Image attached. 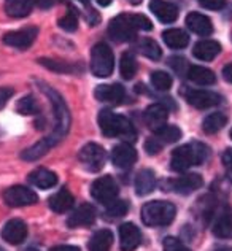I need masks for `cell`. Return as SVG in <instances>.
Instances as JSON below:
<instances>
[{
  "label": "cell",
  "instance_id": "obj_1",
  "mask_svg": "<svg viewBox=\"0 0 232 251\" xmlns=\"http://www.w3.org/2000/svg\"><path fill=\"white\" fill-rule=\"evenodd\" d=\"M210 150L201 142H191L174 150L170 157V169L174 172H184L193 166H201L208 159Z\"/></svg>",
  "mask_w": 232,
  "mask_h": 251
},
{
  "label": "cell",
  "instance_id": "obj_2",
  "mask_svg": "<svg viewBox=\"0 0 232 251\" xmlns=\"http://www.w3.org/2000/svg\"><path fill=\"white\" fill-rule=\"evenodd\" d=\"M99 127L102 134L108 138H123V140L134 142L137 138V132L132 123L126 116L116 115L111 110H102L99 113Z\"/></svg>",
  "mask_w": 232,
  "mask_h": 251
},
{
  "label": "cell",
  "instance_id": "obj_3",
  "mask_svg": "<svg viewBox=\"0 0 232 251\" xmlns=\"http://www.w3.org/2000/svg\"><path fill=\"white\" fill-rule=\"evenodd\" d=\"M175 213L177 208L170 202H164V201L148 202L142 208V221L150 227L169 226L174 221Z\"/></svg>",
  "mask_w": 232,
  "mask_h": 251
},
{
  "label": "cell",
  "instance_id": "obj_4",
  "mask_svg": "<svg viewBox=\"0 0 232 251\" xmlns=\"http://www.w3.org/2000/svg\"><path fill=\"white\" fill-rule=\"evenodd\" d=\"M42 91L50 97L52 108H54L56 127H54V134L50 135V138L52 140V143L57 145L64 138V135L67 134V130H69L70 115H69L67 107H65V102L62 100V97L59 96V92H56L54 89H51L50 86H45V84H42Z\"/></svg>",
  "mask_w": 232,
  "mask_h": 251
},
{
  "label": "cell",
  "instance_id": "obj_5",
  "mask_svg": "<svg viewBox=\"0 0 232 251\" xmlns=\"http://www.w3.org/2000/svg\"><path fill=\"white\" fill-rule=\"evenodd\" d=\"M115 69V54L107 43H97L91 51V72L97 78H108Z\"/></svg>",
  "mask_w": 232,
  "mask_h": 251
},
{
  "label": "cell",
  "instance_id": "obj_6",
  "mask_svg": "<svg viewBox=\"0 0 232 251\" xmlns=\"http://www.w3.org/2000/svg\"><path fill=\"white\" fill-rule=\"evenodd\" d=\"M78 159L83 164V167L89 172H99L102 170L105 166V159H107V154H105V150L97 143H88L79 150L78 153Z\"/></svg>",
  "mask_w": 232,
  "mask_h": 251
},
{
  "label": "cell",
  "instance_id": "obj_7",
  "mask_svg": "<svg viewBox=\"0 0 232 251\" xmlns=\"http://www.w3.org/2000/svg\"><path fill=\"white\" fill-rule=\"evenodd\" d=\"M137 27L134 24L132 15H119L111 19L108 25V35L115 42H130L135 37Z\"/></svg>",
  "mask_w": 232,
  "mask_h": 251
},
{
  "label": "cell",
  "instance_id": "obj_8",
  "mask_svg": "<svg viewBox=\"0 0 232 251\" xmlns=\"http://www.w3.org/2000/svg\"><path fill=\"white\" fill-rule=\"evenodd\" d=\"M91 196L103 205H110L118 197V184L110 175L97 178L91 186Z\"/></svg>",
  "mask_w": 232,
  "mask_h": 251
},
{
  "label": "cell",
  "instance_id": "obj_9",
  "mask_svg": "<svg viewBox=\"0 0 232 251\" xmlns=\"http://www.w3.org/2000/svg\"><path fill=\"white\" fill-rule=\"evenodd\" d=\"M3 201L10 207H27L38 202V196L26 186H13L3 193Z\"/></svg>",
  "mask_w": 232,
  "mask_h": 251
},
{
  "label": "cell",
  "instance_id": "obj_10",
  "mask_svg": "<svg viewBox=\"0 0 232 251\" xmlns=\"http://www.w3.org/2000/svg\"><path fill=\"white\" fill-rule=\"evenodd\" d=\"M186 100L189 105H193L196 108H210L215 105L221 103V96L216 92H211L207 89H189L186 91Z\"/></svg>",
  "mask_w": 232,
  "mask_h": 251
},
{
  "label": "cell",
  "instance_id": "obj_11",
  "mask_svg": "<svg viewBox=\"0 0 232 251\" xmlns=\"http://www.w3.org/2000/svg\"><path fill=\"white\" fill-rule=\"evenodd\" d=\"M142 243V234L134 223H124L119 226V247L123 251H135Z\"/></svg>",
  "mask_w": 232,
  "mask_h": 251
},
{
  "label": "cell",
  "instance_id": "obj_12",
  "mask_svg": "<svg viewBox=\"0 0 232 251\" xmlns=\"http://www.w3.org/2000/svg\"><path fill=\"white\" fill-rule=\"evenodd\" d=\"M111 161L119 169H130L137 162V151L129 143H119L111 151Z\"/></svg>",
  "mask_w": 232,
  "mask_h": 251
},
{
  "label": "cell",
  "instance_id": "obj_13",
  "mask_svg": "<svg viewBox=\"0 0 232 251\" xmlns=\"http://www.w3.org/2000/svg\"><path fill=\"white\" fill-rule=\"evenodd\" d=\"M38 34L37 27H26L21 30H15V32H8L3 37V42L10 46H15L19 50H26L35 42V37Z\"/></svg>",
  "mask_w": 232,
  "mask_h": 251
},
{
  "label": "cell",
  "instance_id": "obj_14",
  "mask_svg": "<svg viewBox=\"0 0 232 251\" xmlns=\"http://www.w3.org/2000/svg\"><path fill=\"white\" fill-rule=\"evenodd\" d=\"M27 237V226L21 220H11L2 229V239L11 245H19Z\"/></svg>",
  "mask_w": 232,
  "mask_h": 251
},
{
  "label": "cell",
  "instance_id": "obj_15",
  "mask_svg": "<svg viewBox=\"0 0 232 251\" xmlns=\"http://www.w3.org/2000/svg\"><path fill=\"white\" fill-rule=\"evenodd\" d=\"M94 96L97 100L111 103V105H119L126 97V91L121 84H102L97 86Z\"/></svg>",
  "mask_w": 232,
  "mask_h": 251
},
{
  "label": "cell",
  "instance_id": "obj_16",
  "mask_svg": "<svg viewBox=\"0 0 232 251\" xmlns=\"http://www.w3.org/2000/svg\"><path fill=\"white\" fill-rule=\"evenodd\" d=\"M96 208L89 205V203H83L79 205L74 213L69 216L67 220V226L72 229L77 227H84V226H91L92 223L96 221Z\"/></svg>",
  "mask_w": 232,
  "mask_h": 251
},
{
  "label": "cell",
  "instance_id": "obj_17",
  "mask_svg": "<svg viewBox=\"0 0 232 251\" xmlns=\"http://www.w3.org/2000/svg\"><path fill=\"white\" fill-rule=\"evenodd\" d=\"M150 10L155 13V16L159 21L165 24L175 23L178 19V8L174 3L165 2V0H151Z\"/></svg>",
  "mask_w": 232,
  "mask_h": 251
},
{
  "label": "cell",
  "instance_id": "obj_18",
  "mask_svg": "<svg viewBox=\"0 0 232 251\" xmlns=\"http://www.w3.org/2000/svg\"><path fill=\"white\" fill-rule=\"evenodd\" d=\"M167 120H169V110L162 103H153L145 110V123L151 129L155 130L161 129L162 126H165Z\"/></svg>",
  "mask_w": 232,
  "mask_h": 251
},
{
  "label": "cell",
  "instance_id": "obj_19",
  "mask_svg": "<svg viewBox=\"0 0 232 251\" xmlns=\"http://www.w3.org/2000/svg\"><path fill=\"white\" fill-rule=\"evenodd\" d=\"M204 180L199 174H186L172 181V189L178 194H191L202 188Z\"/></svg>",
  "mask_w": 232,
  "mask_h": 251
},
{
  "label": "cell",
  "instance_id": "obj_20",
  "mask_svg": "<svg viewBox=\"0 0 232 251\" xmlns=\"http://www.w3.org/2000/svg\"><path fill=\"white\" fill-rule=\"evenodd\" d=\"M186 25L191 32L201 35V37H207L213 32V24H211V19L201 13H189L186 16Z\"/></svg>",
  "mask_w": 232,
  "mask_h": 251
},
{
  "label": "cell",
  "instance_id": "obj_21",
  "mask_svg": "<svg viewBox=\"0 0 232 251\" xmlns=\"http://www.w3.org/2000/svg\"><path fill=\"white\" fill-rule=\"evenodd\" d=\"M220 51H221V45L218 42H215V40H201L199 43L194 45L193 54H194V57L199 59V61L208 62V61H213V59L220 54Z\"/></svg>",
  "mask_w": 232,
  "mask_h": 251
},
{
  "label": "cell",
  "instance_id": "obj_22",
  "mask_svg": "<svg viewBox=\"0 0 232 251\" xmlns=\"http://www.w3.org/2000/svg\"><path fill=\"white\" fill-rule=\"evenodd\" d=\"M156 188V175L153 170L143 169L142 172H138V175L135 178V193L138 196H148L155 191Z\"/></svg>",
  "mask_w": 232,
  "mask_h": 251
},
{
  "label": "cell",
  "instance_id": "obj_23",
  "mask_svg": "<svg viewBox=\"0 0 232 251\" xmlns=\"http://www.w3.org/2000/svg\"><path fill=\"white\" fill-rule=\"evenodd\" d=\"M29 181L40 189H50L57 183V175L48 169H37L30 172Z\"/></svg>",
  "mask_w": 232,
  "mask_h": 251
},
{
  "label": "cell",
  "instance_id": "obj_24",
  "mask_svg": "<svg viewBox=\"0 0 232 251\" xmlns=\"http://www.w3.org/2000/svg\"><path fill=\"white\" fill-rule=\"evenodd\" d=\"M74 196H72L67 189H61L59 193H56L54 196L50 197V208L52 211H56V213H65V211H69L72 207H74Z\"/></svg>",
  "mask_w": 232,
  "mask_h": 251
},
{
  "label": "cell",
  "instance_id": "obj_25",
  "mask_svg": "<svg viewBox=\"0 0 232 251\" xmlns=\"http://www.w3.org/2000/svg\"><path fill=\"white\" fill-rule=\"evenodd\" d=\"M188 78L201 86H211L216 83V75L213 72L207 67H201V65H191L188 69Z\"/></svg>",
  "mask_w": 232,
  "mask_h": 251
},
{
  "label": "cell",
  "instance_id": "obj_26",
  "mask_svg": "<svg viewBox=\"0 0 232 251\" xmlns=\"http://www.w3.org/2000/svg\"><path fill=\"white\" fill-rule=\"evenodd\" d=\"M162 40L169 48L174 50H181L186 48L189 43V37L184 30L181 29H167L162 32Z\"/></svg>",
  "mask_w": 232,
  "mask_h": 251
},
{
  "label": "cell",
  "instance_id": "obj_27",
  "mask_svg": "<svg viewBox=\"0 0 232 251\" xmlns=\"http://www.w3.org/2000/svg\"><path fill=\"white\" fill-rule=\"evenodd\" d=\"M35 0H6L5 11L11 18H24L34 8Z\"/></svg>",
  "mask_w": 232,
  "mask_h": 251
},
{
  "label": "cell",
  "instance_id": "obj_28",
  "mask_svg": "<svg viewBox=\"0 0 232 251\" xmlns=\"http://www.w3.org/2000/svg\"><path fill=\"white\" fill-rule=\"evenodd\" d=\"M113 245V232L108 229L97 230L88 243L89 251H110Z\"/></svg>",
  "mask_w": 232,
  "mask_h": 251
},
{
  "label": "cell",
  "instance_id": "obj_29",
  "mask_svg": "<svg viewBox=\"0 0 232 251\" xmlns=\"http://www.w3.org/2000/svg\"><path fill=\"white\" fill-rule=\"evenodd\" d=\"M213 234L220 239H229L232 237V211L224 210L216 218L215 226H213Z\"/></svg>",
  "mask_w": 232,
  "mask_h": 251
},
{
  "label": "cell",
  "instance_id": "obj_30",
  "mask_svg": "<svg viewBox=\"0 0 232 251\" xmlns=\"http://www.w3.org/2000/svg\"><path fill=\"white\" fill-rule=\"evenodd\" d=\"M52 147H54V143L51 142L50 137H46V138H43V140H40L38 143H35L34 147H30L29 150H26L24 153H23V159H26V161H35V159H38V157L45 156Z\"/></svg>",
  "mask_w": 232,
  "mask_h": 251
},
{
  "label": "cell",
  "instance_id": "obj_31",
  "mask_svg": "<svg viewBox=\"0 0 232 251\" xmlns=\"http://www.w3.org/2000/svg\"><path fill=\"white\" fill-rule=\"evenodd\" d=\"M228 123V116L224 113H211L204 120L202 123V129L205 134H216L220 132Z\"/></svg>",
  "mask_w": 232,
  "mask_h": 251
},
{
  "label": "cell",
  "instance_id": "obj_32",
  "mask_svg": "<svg viewBox=\"0 0 232 251\" xmlns=\"http://www.w3.org/2000/svg\"><path fill=\"white\" fill-rule=\"evenodd\" d=\"M137 59L134 57L132 52H124L121 56V62H119V72L124 80H132L137 75Z\"/></svg>",
  "mask_w": 232,
  "mask_h": 251
},
{
  "label": "cell",
  "instance_id": "obj_33",
  "mask_svg": "<svg viewBox=\"0 0 232 251\" xmlns=\"http://www.w3.org/2000/svg\"><path fill=\"white\" fill-rule=\"evenodd\" d=\"M156 138L162 145H169V143H175L181 138V130L177 127V126H162L161 129L156 130Z\"/></svg>",
  "mask_w": 232,
  "mask_h": 251
},
{
  "label": "cell",
  "instance_id": "obj_34",
  "mask_svg": "<svg viewBox=\"0 0 232 251\" xmlns=\"http://www.w3.org/2000/svg\"><path fill=\"white\" fill-rule=\"evenodd\" d=\"M137 48L143 56H147L148 59H153V61H157L162 54L159 45L155 40H151V38H142V40L137 43Z\"/></svg>",
  "mask_w": 232,
  "mask_h": 251
},
{
  "label": "cell",
  "instance_id": "obj_35",
  "mask_svg": "<svg viewBox=\"0 0 232 251\" xmlns=\"http://www.w3.org/2000/svg\"><path fill=\"white\" fill-rule=\"evenodd\" d=\"M129 211V203L126 201H115L111 202L107 211H105V218L107 220H118V218H123L126 213Z\"/></svg>",
  "mask_w": 232,
  "mask_h": 251
},
{
  "label": "cell",
  "instance_id": "obj_36",
  "mask_svg": "<svg viewBox=\"0 0 232 251\" xmlns=\"http://www.w3.org/2000/svg\"><path fill=\"white\" fill-rule=\"evenodd\" d=\"M151 84L157 91H169L172 88V76L162 70H156L151 74Z\"/></svg>",
  "mask_w": 232,
  "mask_h": 251
},
{
  "label": "cell",
  "instance_id": "obj_37",
  "mask_svg": "<svg viewBox=\"0 0 232 251\" xmlns=\"http://www.w3.org/2000/svg\"><path fill=\"white\" fill-rule=\"evenodd\" d=\"M16 110H18V113H21V115H34L38 111V105L34 97L27 96V97H23L21 100L18 102Z\"/></svg>",
  "mask_w": 232,
  "mask_h": 251
},
{
  "label": "cell",
  "instance_id": "obj_38",
  "mask_svg": "<svg viewBox=\"0 0 232 251\" xmlns=\"http://www.w3.org/2000/svg\"><path fill=\"white\" fill-rule=\"evenodd\" d=\"M40 64L43 65V67L50 69V70H54V72H65V74H72V72H75V67H72L70 64L67 62H59V61H52V59H45L42 57L38 61Z\"/></svg>",
  "mask_w": 232,
  "mask_h": 251
},
{
  "label": "cell",
  "instance_id": "obj_39",
  "mask_svg": "<svg viewBox=\"0 0 232 251\" xmlns=\"http://www.w3.org/2000/svg\"><path fill=\"white\" fill-rule=\"evenodd\" d=\"M59 25H61V29L67 30V32H74L77 30L78 27V16L74 8H69V11L65 13L64 18L59 19Z\"/></svg>",
  "mask_w": 232,
  "mask_h": 251
},
{
  "label": "cell",
  "instance_id": "obj_40",
  "mask_svg": "<svg viewBox=\"0 0 232 251\" xmlns=\"http://www.w3.org/2000/svg\"><path fill=\"white\" fill-rule=\"evenodd\" d=\"M162 248L164 251H191L180 239H177V237H167V239H164Z\"/></svg>",
  "mask_w": 232,
  "mask_h": 251
},
{
  "label": "cell",
  "instance_id": "obj_41",
  "mask_svg": "<svg viewBox=\"0 0 232 251\" xmlns=\"http://www.w3.org/2000/svg\"><path fill=\"white\" fill-rule=\"evenodd\" d=\"M132 19H134V24L137 30H151L153 29V24H151V21L143 15H132Z\"/></svg>",
  "mask_w": 232,
  "mask_h": 251
},
{
  "label": "cell",
  "instance_id": "obj_42",
  "mask_svg": "<svg viewBox=\"0 0 232 251\" xmlns=\"http://www.w3.org/2000/svg\"><path fill=\"white\" fill-rule=\"evenodd\" d=\"M162 150V143L157 140V138L155 137H151V138H148L147 142H145V151H147L148 154H157L159 151Z\"/></svg>",
  "mask_w": 232,
  "mask_h": 251
},
{
  "label": "cell",
  "instance_id": "obj_43",
  "mask_svg": "<svg viewBox=\"0 0 232 251\" xmlns=\"http://www.w3.org/2000/svg\"><path fill=\"white\" fill-rule=\"evenodd\" d=\"M199 5L207 10H221L226 5V0H199Z\"/></svg>",
  "mask_w": 232,
  "mask_h": 251
},
{
  "label": "cell",
  "instance_id": "obj_44",
  "mask_svg": "<svg viewBox=\"0 0 232 251\" xmlns=\"http://www.w3.org/2000/svg\"><path fill=\"white\" fill-rule=\"evenodd\" d=\"M223 164H224V169H226L228 178L232 181V148L224 151V154H223Z\"/></svg>",
  "mask_w": 232,
  "mask_h": 251
},
{
  "label": "cell",
  "instance_id": "obj_45",
  "mask_svg": "<svg viewBox=\"0 0 232 251\" xmlns=\"http://www.w3.org/2000/svg\"><path fill=\"white\" fill-rule=\"evenodd\" d=\"M13 94H15L13 88H0V108L5 107L6 102L10 100Z\"/></svg>",
  "mask_w": 232,
  "mask_h": 251
},
{
  "label": "cell",
  "instance_id": "obj_46",
  "mask_svg": "<svg viewBox=\"0 0 232 251\" xmlns=\"http://www.w3.org/2000/svg\"><path fill=\"white\" fill-rule=\"evenodd\" d=\"M223 78L228 83H232V62L228 64V65H224V69H223Z\"/></svg>",
  "mask_w": 232,
  "mask_h": 251
},
{
  "label": "cell",
  "instance_id": "obj_47",
  "mask_svg": "<svg viewBox=\"0 0 232 251\" xmlns=\"http://www.w3.org/2000/svg\"><path fill=\"white\" fill-rule=\"evenodd\" d=\"M51 251H79V248L72 247V245H59V247H54Z\"/></svg>",
  "mask_w": 232,
  "mask_h": 251
},
{
  "label": "cell",
  "instance_id": "obj_48",
  "mask_svg": "<svg viewBox=\"0 0 232 251\" xmlns=\"http://www.w3.org/2000/svg\"><path fill=\"white\" fill-rule=\"evenodd\" d=\"M38 3L43 6V8H46V6H50L52 3V0H38Z\"/></svg>",
  "mask_w": 232,
  "mask_h": 251
},
{
  "label": "cell",
  "instance_id": "obj_49",
  "mask_svg": "<svg viewBox=\"0 0 232 251\" xmlns=\"http://www.w3.org/2000/svg\"><path fill=\"white\" fill-rule=\"evenodd\" d=\"M97 3H99V5H102V6H107V5L111 3V0H97Z\"/></svg>",
  "mask_w": 232,
  "mask_h": 251
},
{
  "label": "cell",
  "instance_id": "obj_50",
  "mask_svg": "<svg viewBox=\"0 0 232 251\" xmlns=\"http://www.w3.org/2000/svg\"><path fill=\"white\" fill-rule=\"evenodd\" d=\"M129 2H130L132 5H140V3H142V0H129Z\"/></svg>",
  "mask_w": 232,
  "mask_h": 251
},
{
  "label": "cell",
  "instance_id": "obj_51",
  "mask_svg": "<svg viewBox=\"0 0 232 251\" xmlns=\"http://www.w3.org/2000/svg\"><path fill=\"white\" fill-rule=\"evenodd\" d=\"M79 3H83V5H88L89 3V0H78Z\"/></svg>",
  "mask_w": 232,
  "mask_h": 251
},
{
  "label": "cell",
  "instance_id": "obj_52",
  "mask_svg": "<svg viewBox=\"0 0 232 251\" xmlns=\"http://www.w3.org/2000/svg\"><path fill=\"white\" fill-rule=\"evenodd\" d=\"M216 251H231V250H228V248H220V250H216Z\"/></svg>",
  "mask_w": 232,
  "mask_h": 251
},
{
  "label": "cell",
  "instance_id": "obj_53",
  "mask_svg": "<svg viewBox=\"0 0 232 251\" xmlns=\"http://www.w3.org/2000/svg\"><path fill=\"white\" fill-rule=\"evenodd\" d=\"M231 138H232V130H231Z\"/></svg>",
  "mask_w": 232,
  "mask_h": 251
},
{
  "label": "cell",
  "instance_id": "obj_54",
  "mask_svg": "<svg viewBox=\"0 0 232 251\" xmlns=\"http://www.w3.org/2000/svg\"><path fill=\"white\" fill-rule=\"evenodd\" d=\"M0 251H3V250H2V248H0Z\"/></svg>",
  "mask_w": 232,
  "mask_h": 251
}]
</instances>
